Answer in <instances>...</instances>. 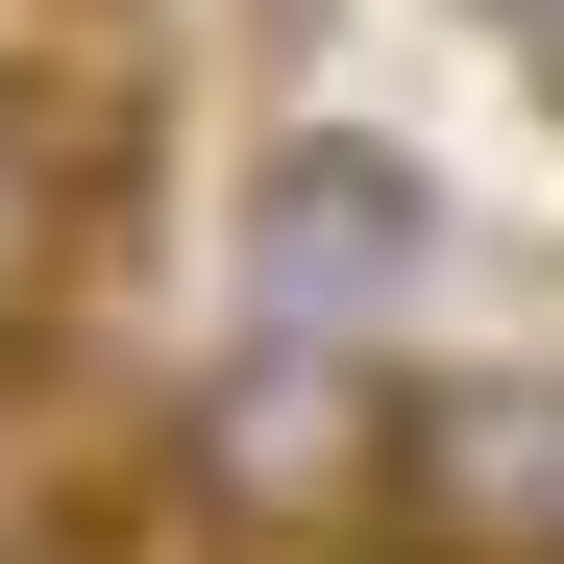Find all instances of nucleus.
<instances>
[{
  "label": "nucleus",
  "instance_id": "obj_1",
  "mask_svg": "<svg viewBox=\"0 0 564 564\" xmlns=\"http://www.w3.org/2000/svg\"><path fill=\"white\" fill-rule=\"evenodd\" d=\"M148 491H172V540H221V564H393V368L319 344V319H246L197 393H172Z\"/></svg>",
  "mask_w": 564,
  "mask_h": 564
},
{
  "label": "nucleus",
  "instance_id": "obj_2",
  "mask_svg": "<svg viewBox=\"0 0 564 564\" xmlns=\"http://www.w3.org/2000/svg\"><path fill=\"white\" fill-rule=\"evenodd\" d=\"M123 246H148V50L123 0H74L50 50H0V344H74Z\"/></svg>",
  "mask_w": 564,
  "mask_h": 564
},
{
  "label": "nucleus",
  "instance_id": "obj_3",
  "mask_svg": "<svg viewBox=\"0 0 564 564\" xmlns=\"http://www.w3.org/2000/svg\"><path fill=\"white\" fill-rule=\"evenodd\" d=\"M221 270H246V319L368 344V319L442 270V172L368 148V123H246V172H221Z\"/></svg>",
  "mask_w": 564,
  "mask_h": 564
},
{
  "label": "nucleus",
  "instance_id": "obj_4",
  "mask_svg": "<svg viewBox=\"0 0 564 564\" xmlns=\"http://www.w3.org/2000/svg\"><path fill=\"white\" fill-rule=\"evenodd\" d=\"M393 564H564V368H393Z\"/></svg>",
  "mask_w": 564,
  "mask_h": 564
},
{
  "label": "nucleus",
  "instance_id": "obj_5",
  "mask_svg": "<svg viewBox=\"0 0 564 564\" xmlns=\"http://www.w3.org/2000/svg\"><path fill=\"white\" fill-rule=\"evenodd\" d=\"M0 564H123V516H0Z\"/></svg>",
  "mask_w": 564,
  "mask_h": 564
},
{
  "label": "nucleus",
  "instance_id": "obj_6",
  "mask_svg": "<svg viewBox=\"0 0 564 564\" xmlns=\"http://www.w3.org/2000/svg\"><path fill=\"white\" fill-rule=\"evenodd\" d=\"M25 417H50V344H0V491H25Z\"/></svg>",
  "mask_w": 564,
  "mask_h": 564
}]
</instances>
